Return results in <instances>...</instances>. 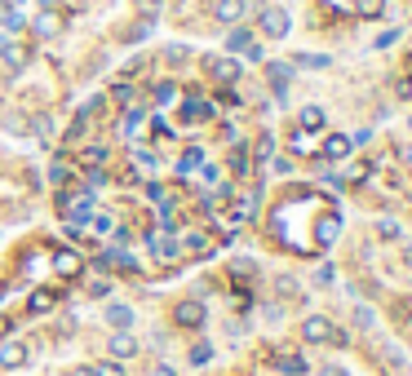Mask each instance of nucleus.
Here are the masks:
<instances>
[{
    "label": "nucleus",
    "instance_id": "7c9ffc66",
    "mask_svg": "<svg viewBox=\"0 0 412 376\" xmlns=\"http://www.w3.org/2000/svg\"><path fill=\"white\" fill-rule=\"evenodd\" d=\"M337 235V217H324V226H319V239H333Z\"/></svg>",
    "mask_w": 412,
    "mask_h": 376
},
{
    "label": "nucleus",
    "instance_id": "c9c22d12",
    "mask_svg": "<svg viewBox=\"0 0 412 376\" xmlns=\"http://www.w3.org/2000/svg\"><path fill=\"white\" fill-rule=\"evenodd\" d=\"M404 261H408V265H412V244H408V252H404Z\"/></svg>",
    "mask_w": 412,
    "mask_h": 376
},
{
    "label": "nucleus",
    "instance_id": "a211bd4d",
    "mask_svg": "<svg viewBox=\"0 0 412 376\" xmlns=\"http://www.w3.org/2000/svg\"><path fill=\"white\" fill-rule=\"evenodd\" d=\"M173 98H177V84H168V80H164V84H155V102H160V106H164V102H173Z\"/></svg>",
    "mask_w": 412,
    "mask_h": 376
},
{
    "label": "nucleus",
    "instance_id": "72a5a7b5",
    "mask_svg": "<svg viewBox=\"0 0 412 376\" xmlns=\"http://www.w3.org/2000/svg\"><path fill=\"white\" fill-rule=\"evenodd\" d=\"M151 376H173V372H168V368H155V372H151Z\"/></svg>",
    "mask_w": 412,
    "mask_h": 376
},
{
    "label": "nucleus",
    "instance_id": "c756f323",
    "mask_svg": "<svg viewBox=\"0 0 412 376\" xmlns=\"http://www.w3.org/2000/svg\"><path fill=\"white\" fill-rule=\"evenodd\" d=\"M231 164H235V173H244V168H248V155H244V147H235V155H231Z\"/></svg>",
    "mask_w": 412,
    "mask_h": 376
},
{
    "label": "nucleus",
    "instance_id": "bb28decb",
    "mask_svg": "<svg viewBox=\"0 0 412 376\" xmlns=\"http://www.w3.org/2000/svg\"><path fill=\"white\" fill-rule=\"evenodd\" d=\"M93 376H125V368H120V363H98Z\"/></svg>",
    "mask_w": 412,
    "mask_h": 376
},
{
    "label": "nucleus",
    "instance_id": "4c0bfd02",
    "mask_svg": "<svg viewBox=\"0 0 412 376\" xmlns=\"http://www.w3.org/2000/svg\"><path fill=\"white\" fill-rule=\"evenodd\" d=\"M0 332H5V319H0Z\"/></svg>",
    "mask_w": 412,
    "mask_h": 376
},
{
    "label": "nucleus",
    "instance_id": "393cba45",
    "mask_svg": "<svg viewBox=\"0 0 412 376\" xmlns=\"http://www.w3.org/2000/svg\"><path fill=\"white\" fill-rule=\"evenodd\" d=\"M106 160V147H89V151H84V164H89V168H98Z\"/></svg>",
    "mask_w": 412,
    "mask_h": 376
},
{
    "label": "nucleus",
    "instance_id": "7ed1b4c3",
    "mask_svg": "<svg viewBox=\"0 0 412 376\" xmlns=\"http://www.w3.org/2000/svg\"><path fill=\"white\" fill-rule=\"evenodd\" d=\"M209 71H213V80H222V84L239 80V63H235V58H209Z\"/></svg>",
    "mask_w": 412,
    "mask_h": 376
},
{
    "label": "nucleus",
    "instance_id": "473e14b6",
    "mask_svg": "<svg viewBox=\"0 0 412 376\" xmlns=\"http://www.w3.org/2000/svg\"><path fill=\"white\" fill-rule=\"evenodd\" d=\"M399 93H404V98L412 102V80H404V84H399Z\"/></svg>",
    "mask_w": 412,
    "mask_h": 376
},
{
    "label": "nucleus",
    "instance_id": "c85d7f7f",
    "mask_svg": "<svg viewBox=\"0 0 412 376\" xmlns=\"http://www.w3.org/2000/svg\"><path fill=\"white\" fill-rule=\"evenodd\" d=\"M297 63H301V67H328V58H319V54H301Z\"/></svg>",
    "mask_w": 412,
    "mask_h": 376
},
{
    "label": "nucleus",
    "instance_id": "b1692460",
    "mask_svg": "<svg viewBox=\"0 0 412 376\" xmlns=\"http://www.w3.org/2000/svg\"><path fill=\"white\" fill-rule=\"evenodd\" d=\"M187 248H191V252H204V248H209V235H200V230H191V235H187Z\"/></svg>",
    "mask_w": 412,
    "mask_h": 376
},
{
    "label": "nucleus",
    "instance_id": "2eb2a0df",
    "mask_svg": "<svg viewBox=\"0 0 412 376\" xmlns=\"http://www.w3.org/2000/svg\"><path fill=\"white\" fill-rule=\"evenodd\" d=\"M280 368L293 372V376H301V372H306V359H301V354H280Z\"/></svg>",
    "mask_w": 412,
    "mask_h": 376
},
{
    "label": "nucleus",
    "instance_id": "ddd939ff",
    "mask_svg": "<svg viewBox=\"0 0 412 376\" xmlns=\"http://www.w3.org/2000/svg\"><path fill=\"white\" fill-rule=\"evenodd\" d=\"M253 204H258V199H253V195H248V199H239V204H235V209H231V217H226V222H231V226H244V222H248V217H253Z\"/></svg>",
    "mask_w": 412,
    "mask_h": 376
},
{
    "label": "nucleus",
    "instance_id": "4468645a",
    "mask_svg": "<svg viewBox=\"0 0 412 376\" xmlns=\"http://www.w3.org/2000/svg\"><path fill=\"white\" fill-rule=\"evenodd\" d=\"M200 160H204V155H200V147H187V155L177 160V173H182V177H187V173H196V168H200Z\"/></svg>",
    "mask_w": 412,
    "mask_h": 376
},
{
    "label": "nucleus",
    "instance_id": "39448f33",
    "mask_svg": "<svg viewBox=\"0 0 412 376\" xmlns=\"http://www.w3.org/2000/svg\"><path fill=\"white\" fill-rule=\"evenodd\" d=\"M244 9H248V0H217L213 14H217V22H239V18H244Z\"/></svg>",
    "mask_w": 412,
    "mask_h": 376
},
{
    "label": "nucleus",
    "instance_id": "e433bc0d",
    "mask_svg": "<svg viewBox=\"0 0 412 376\" xmlns=\"http://www.w3.org/2000/svg\"><path fill=\"white\" fill-rule=\"evenodd\" d=\"M404 160H408V164H412V147H408V151H404Z\"/></svg>",
    "mask_w": 412,
    "mask_h": 376
},
{
    "label": "nucleus",
    "instance_id": "f03ea898",
    "mask_svg": "<svg viewBox=\"0 0 412 376\" xmlns=\"http://www.w3.org/2000/svg\"><path fill=\"white\" fill-rule=\"evenodd\" d=\"M22 363H27V345H22V341H5V345H0V368H5V372L22 368Z\"/></svg>",
    "mask_w": 412,
    "mask_h": 376
},
{
    "label": "nucleus",
    "instance_id": "412c9836",
    "mask_svg": "<svg viewBox=\"0 0 412 376\" xmlns=\"http://www.w3.org/2000/svg\"><path fill=\"white\" fill-rule=\"evenodd\" d=\"M35 31H40V35H58V18L40 14V18H35Z\"/></svg>",
    "mask_w": 412,
    "mask_h": 376
},
{
    "label": "nucleus",
    "instance_id": "9d476101",
    "mask_svg": "<svg viewBox=\"0 0 412 376\" xmlns=\"http://www.w3.org/2000/svg\"><path fill=\"white\" fill-rule=\"evenodd\" d=\"M301 332H306V341H328V336H333V332H328V319H319V314H310Z\"/></svg>",
    "mask_w": 412,
    "mask_h": 376
},
{
    "label": "nucleus",
    "instance_id": "f257e3e1",
    "mask_svg": "<svg viewBox=\"0 0 412 376\" xmlns=\"http://www.w3.org/2000/svg\"><path fill=\"white\" fill-rule=\"evenodd\" d=\"M262 31L271 35V40H284L288 35V14L284 9H262Z\"/></svg>",
    "mask_w": 412,
    "mask_h": 376
},
{
    "label": "nucleus",
    "instance_id": "9b49d317",
    "mask_svg": "<svg viewBox=\"0 0 412 376\" xmlns=\"http://www.w3.org/2000/svg\"><path fill=\"white\" fill-rule=\"evenodd\" d=\"M111 354H116V359H133V354H138V341H133L129 332H116V341H111Z\"/></svg>",
    "mask_w": 412,
    "mask_h": 376
},
{
    "label": "nucleus",
    "instance_id": "20e7f679",
    "mask_svg": "<svg viewBox=\"0 0 412 376\" xmlns=\"http://www.w3.org/2000/svg\"><path fill=\"white\" fill-rule=\"evenodd\" d=\"M177 115H182V124H200V120H209V115H213V106H209V102H200V98H187Z\"/></svg>",
    "mask_w": 412,
    "mask_h": 376
},
{
    "label": "nucleus",
    "instance_id": "dca6fc26",
    "mask_svg": "<svg viewBox=\"0 0 412 376\" xmlns=\"http://www.w3.org/2000/svg\"><path fill=\"white\" fill-rule=\"evenodd\" d=\"M49 306H54V293H49V288H45V293H35V297H31V314H45Z\"/></svg>",
    "mask_w": 412,
    "mask_h": 376
},
{
    "label": "nucleus",
    "instance_id": "1a4fd4ad",
    "mask_svg": "<svg viewBox=\"0 0 412 376\" xmlns=\"http://www.w3.org/2000/svg\"><path fill=\"white\" fill-rule=\"evenodd\" d=\"M54 270L63 275V279L80 275V257H76V252H71V248H63V252H58V257H54Z\"/></svg>",
    "mask_w": 412,
    "mask_h": 376
},
{
    "label": "nucleus",
    "instance_id": "aec40b11",
    "mask_svg": "<svg viewBox=\"0 0 412 376\" xmlns=\"http://www.w3.org/2000/svg\"><path fill=\"white\" fill-rule=\"evenodd\" d=\"M381 9H386V0H359V14L363 18H377Z\"/></svg>",
    "mask_w": 412,
    "mask_h": 376
},
{
    "label": "nucleus",
    "instance_id": "423d86ee",
    "mask_svg": "<svg viewBox=\"0 0 412 376\" xmlns=\"http://www.w3.org/2000/svg\"><path fill=\"white\" fill-rule=\"evenodd\" d=\"M350 147H355V142H350L346 133H328V142H324V160H346Z\"/></svg>",
    "mask_w": 412,
    "mask_h": 376
},
{
    "label": "nucleus",
    "instance_id": "4be33fe9",
    "mask_svg": "<svg viewBox=\"0 0 412 376\" xmlns=\"http://www.w3.org/2000/svg\"><path fill=\"white\" fill-rule=\"evenodd\" d=\"M271 84H275V89H284V84H288V67L284 63H271Z\"/></svg>",
    "mask_w": 412,
    "mask_h": 376
},
{
    "label": "nucleus",
    "instance_id": "5701e85b",
    "mask_svg": "<svg viewBox=\"0 0 412 376\" xmlns=\"http://www.w3.org/2000/svg\"><path fill=\"white\" fill-rule=\"evenodd\" d=\"M93 230H98V235H111V230H116V217L98 213V217H93Z\"/></svg>",
    "mask_w": 412,
    "mask_h": 376
},
{
    "label": "nucleus",
    "instance_id": "2f4dec72",
    "mask_svg": "<svg viewBox=\"0 0 412 376\" xmlns=\"http://www.w3.org/2000/svg\"><path fill=\"white\" fill-rule=\"evenodd\" d=\"M377 235H381V239H399V226H395V222H381Z\"/></svg>",
    "mask_w": 412,
    "mask_h": 376
},
{
    "label": "nucleus",
    "instance_id": "f8f14e48",
    "mask_svg": "<svg viewBox=\"0 0 412 376\" xmlns=\"http://www.w3.org/2000/svg\"><path fill=\"white\" fill-rule=\"evenodd\" d=\"M106 323H111L116 332H125V327L133 323V310L129 306H111V310H106Z\"/></svg>",
    "mask_w": 412,
    "mask_h": 376
},
{
    "label": "nucleus",
    "instance_id": "cd10ccee",
    "mask_svg": "<svg viewBox=\"0 0 412 376\" xmlns=\"http://www.w3.org/2000/svg\"><path fill=\"white\" fill-rule=\"evenodd\" d=\"M133 160H138V168H155V151H133Z\"/></svg>",
    "mask_w": 412,
    "mask_h": 376
},
{
    "label": "nucleus",
    "instance_id": "f3484780",
    "mask_svg": "<svg viewBox=\"0 0 412 376\" xmlns=\"http://www.w3.org/2000/svg\"><path fill=\"white\" fill-rule=\"evenodd\" d=\"M226 44H231V49H235V54H244V49H248V44H253V35H248L244 27H239V31H231V40H226Z\"/></svg>",
    "mask_w": 412,
    "mask_h": 376
},
{
    "label": "nucleus",
    "instance_id": "6e6552de",
    "mask_svg": "<svg viewBox=\"0 0 412 376\" xmlns=\"http://www.w3.org/2000/svg\"><path fill=\"white\" fill-rule=\"evenodd\" d=\"M173 314H177L182 327H200V323H204V306H200V301H182Z\"/></svg>",
    "mask_w": 412,
    "mask_h": 376
},
{
    "label": "nucleus",
    "instance_id": "6ab92c4d",
    "mask_svg": "<svg viewBox=\"0 0 412 376\" xmlns=\"http://www.w3.org/2000/svg\"><path fill=\"white\" fill-rule=\"evenodd\" d=\"M111 98H116L120 106H133V84H116V89H111Z\"/></svg>",
    "mask_w": 412,
    "mask_h": 376
},
{
    "label": "nucleus",
    "instance_id": "a878e982",
    "mask_svg": "<svg viewBox=\"0 0 412 376\" xmlns=\"http://www.w3.org/2000/svg\"><path fill=\"white\" fill-rule=\"evenodd\" d=\"M209 354H213V350H209V345L200 341L196 350H191V368H200V363H209Z\"/></svg>",
    "mask_w": 412,
    "mask_h": 376
},
{
    "label": "nucleus",
    "instance_id": "0eeeda50",
    "mask_svg": "<svg viewBox=\"0 0 412 376\" xmlns=\"http://www.w3.org/2000/svg\"><path fill=\"white\" fill-rule=\"evenodd\" d=\"M297 129L301 133H319L324 129V106H301V111H297Z\"/></svg>",
    "mask_w": 412,
    "mask_h": 376
},
{
    "label": "nucleus",
    "instance_id": "f704fd0d",
    "mask_svg": "<svg viewBox=\"0 0 412 376\" xmlns=\"http://www.w3.org/2000/svg\"><path fill=\"white\" fill-rule=\"evenodd\" d=\"M71 376H93V372H89V368H76V372H71Z\"/></svg>",
    "mask_w": 412,
    "mask_h": 376
}]
</instances>
